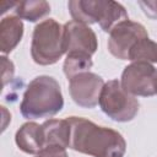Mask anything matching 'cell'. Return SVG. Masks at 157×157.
<instances>
[{"label": "cell", "mask_w": 157, "mask_h": 157, "mask_svg": "<svg viewBox=\"0 0 157 157\" xmlns=\"http://www.w3.org/2000/svg\"><path fill=\"white\" fill-rule=\"evenodd\" d=\"M104 83V80L99 75L87 71L69 80V92L77 105L91 109L99 103Z\"/></svg>", "instance_id": "obj_8"}, {"label": "cell", "mask_w": 157, "mask_h": 157, "mask_svg": "<svg viewBox=\"0 0 157 157\" xmlns=\"http://www.w3.org/2000/svg\"><path fill=\"white\" fill-rule=\"evenodd\" d=\"M15 141L22 152L28 155H37L45 147L42 125L37 124L36 121L25 123L16 131Z\"/></svg>", "instance_id": "obj_10"}, {"label": "cell", "mask_w": 157, "mask_h": 157, "mask_svg": "<svg viewBox=\"0 0 157 157\" xmlns=\"http://www.w3.org/2000/svg\"><path fill=\"white\" fill-rule=\"evenodd\" d=\"M45 146L59 145L65 148L70 147L71 126L67 119H48L42 124Z\"/></svg>", "instance_id": "obj_12"}, {"label": "cell", "mask_w": 157, "mask_h": 157, "mask_svg": "<svg viewBox=\"0 0 157 157\" xmlns=\"http://www.w3.org/2000/svg\"><path fill=\"white\" fill-rule=\"evenodd\" d=\"M65 53H83L92 56L98 48L97 36L87 25L69 21L64 25Z\"/></svg>", "instance_id": "obj_9"}, {"label": "cell", "mask_w": 157, "mask_h": 157, "mask_svg": "<svg viewBox=\"0 0 157 157\" xmlns=\"http://www.w3.org/2000/svg\"><path fill=\"white\" fill-rule=\"evenodd\" d=\"M98 104L108 118L118 123L131 121L140 109L137 98L128 93L115 78L104 83Z\"/></svg>", "instance_id": "obj_5"}, {"label": "cell", "mask_w": 157, "mask_h": 157, "mask_svg": "<svg viewBox=\"0 0 157 157\" xmlns=\"http://www.w3.org/2000/svg\"><path fill=\"white\" fill-rule=\"evenodd\" d=\"M13 11L21 20L37 22L50 12V5L44 0H25L18 1Z\"/></svg>", "instance_id": "obj_13"}, {"label": "cell", "mask_w": 157, "mask_h": 157, "mask_svg": "<svg viewBox=\"0 0 157 157\" xmlns=\"http://www.w3.org/2000/svg\"><path fill=\"white\" fill-rule=\"evenodd\" d=\"M144 38H148L145 26L140 22L125 20L109 32L107 43L108 52L117 59L128 60L132 47Z\"/></svg>", "instance_id": "obj_7"}, {"label": "cell", "mask_w": 157, "mask_h": 157, "mask_svg": "<svg viewBox=\"0 0 157 157\" xmlns=\"http://www.w3.org/2000/svg\"><path fill=\"white\" fill-rule=\"evenodd\" d=\"M65 54L64 26L54 18L39 22L32 34L31 56L33 61L42 66L53 65Z\"/></svg>", "instance_id": "obj_4"}, {"label": "cell", "mask_w": 157, "mask_h": 157, "mask_svg": "<svg viewBox=\"0 0 157 157\" xmlns=\"http://www.w3.org/2000/svg\"><path fill=\"white\" fill-rule=\"evenodd\" d=\"M134 61H144L151 65H157V42L144 38L139 40L129 53V59Z\"/></svg>", "instance_id": "obj_15"}, {"label": "cell", "mask_w": 157, "mask_h": 157, "mask_svg": "<svg viewBox=\"0 0 157 157\" xmlns=\"http://www.w3.org/2000/svg\"><path fill=\"white\" fill-rule=\"evenodd\" d=\"M66 119L71 126V150L92 157H124L126 141L117 130L99 126L82 117Z\"/></svg>", "instance_id": "obj_1"}, {"label": "cell", "mask_w": 157, "mask_h": 157, "mask_svg": "<svg viewBox=\"0 0 157 157\" xmlns=\"http://www.w3.org/2000/svg\"><path fill=\"white\" fill-rule=\"evenodd\" d=\"M64 107V97L59 82L48 75L34 77L27 86L20 112L23 118L34 120L52 118Z\"/></svg>", "instance_id": "obj_2"}, {"label": "cell", "mask_w": 157, "mask_h": 157, "mask_svg": "<svg viewBox=\"0 0 157 157\" xmlns=\"http://www.w3.org/2000/svg\"><path fill=\"white\" fill-rule=\"evenodd\" d=\"M1 77H2V87H5L9 82L12 81L13 78V74H15V66L13 63L7 59L5 55H2L1 58Z\"/></svg>", "instance_id": "obj_16"}, {"label": "cell", "mask_w": 157, "mask_h": 157, "mask_svg": "<svg viewBox=\"0 0 157 157\" xmlns=\"http://www.w3.org/2000/svg\"><path fill=\"white\" fill-rule=\"evenodd\" d=\"M92 66H93L92 56L83 53H67L64 60L63 70L65 76L70 80L78 74L90 71Z\"/></svg>", "instance_id": "obj_14"}, {"label": "cell", "mask_w": 157, "mask_h": 157, "mask_svg": "<svg viewBox=\"0 0 157 157\" xmlns=\"http://www.w3.org/2000/svg\"><path fill=\"white\" fill-rule=\"evenodd\" d=\"M23 36L22 20L16 15L2 17L0 22V52L2 55L10 54L21 42Z\"/></svg>", "instance_id": "obj_11"}, {"label": "cell", "mask_w": 157, "mask_h": 157, "mask_svg": "<svg viewBox=\"0 0 157 157\" xmlns=\"http://www.w3.org/2000/svg\"><path fill=\"white\" fill-rule=\"evenodd\" d=\"M36 157H67L66 148L59 145H48L40 152L36 155Z\"/></svg>", "instance_id": "obj_17"}, {"label": "cell", "mask_w": 157, "mask_h": 157, "mask_svg": "<svg viewBox=\"0 0 157 157\" xmlns=\"http://www.w3.org/2000/svg\"><path fill=\"white\" fill-rule=\"evenodd\" d=\"M120 85L135 97L155 96L157 94V67L148 63L134 61L124 67Z\"/></svg>", "instance_id": "obj_6"}, {"label": "cell", "mask_w": 157, "mask_h": 157, "mask_svg": "<svg viewBox=\"0 0 157 157\" xmlns=\"http://www.w3.org/2000/svg\"><path fill=\"white\" fill-rule=\"evenodd\" d=\"M137 5L148 18L157 21V0H140Z\"/></svg>", "instance_id": "obj_18"}, {"label": "cell", "mask_w": 157, "mask_h": 157, "mask_svg": "<svg viewBox=\"0 0 157 157\" xmlns=\"http://www.w3.org/2000/svg\"><path fill=\"white\" fill-rule=\"evenodd\" d=\"M72 21L99 27L109 33L118 23L129 20L125 7L117 1L110 0H70L67 2Z\"/></svg>", "instance_id": "obj_3"}]
</instances>
